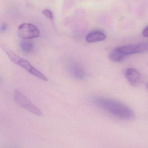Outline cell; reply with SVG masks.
I'll return each mask as SVG.
<instances>
[{"label":"cell","instance_id":"cell-1","mask_svg":"<svg viewBox=\"0 0 148 148\" xmlns=\"http://www.w3.org/2000/svg\"><path fill=\"white\" fill-rule=\"evenodd\" d=\"M93 103L115 117L126 120H131L135 115L132 109L116 100L103 97L93 98Z\"/></svg>","mask_w":148,"mask_h":148},{"label":"cell","instance_id":"cell-2","mask_svg":"<svg viewBox=\"0 0 148 148\" xmlns=\"http://www.w3.org/2000/svg\"><path fill=\"white\" fill-rule=\"evenodd\" d=\"M1 47L3 50L7 54L9 58L15 64L21 67L29 73L39 79L45 81H48V79L47 77L44 74H42L40 71L34 67L27 61L22 58L18 54H16L7 45L3 44L1 45Z\"/></svg>","mask_w":148,"mask_h":148},{"label":"cell","instance_id":"cell-3","mask_svg":"<svg viewBox=\"0 0 148 148\" xmlns=\"http://www.w3.org/2000/svg\"><path fill=\"white\" fill-rule=\"evenodd\" d=\"M15 101L26 110L38 116H42V112L21 91L15 89L14 92Z\"/></svg>","mask_w":148,"mask_h":148},{"label":"cell","instance_id":"cell-4","mask_svg":"<svg viewBox=\"0 0 148 148\" xmlns=\"http://www.w3.org/2000/svg\"><path fill=\"white\" fill-rule=\"evenodd\" d=\"M17 35L21 39L28 40L39 37L40 32L35 25L25 23L19 25L17 29Z\"/></svg>","mask_w":148,"mask_h":148},{"label":"cell","instance_id":"cell-5","mask_svg":"<svg viewBox=\"0 0 148 148\" xmlns=\"http://www.w3.org/2000/svg\"><path fill=\"white\" fill-rule=\"evenodd\" d=\"M116 49L125 56L148 52V42H142L135 44L121 46Z\"/></svg>","mask_w":148,"mask_h":148},{"label":"cell","instance_id":"cell-6","mask_svg":"<svg viewBox=\"0 0 148 148\" xmlns=\"http://www.w3.org/2000/svg\"><path fill=\"white\" fill-rule=\"evenodd\" d=\"M126 79L133 86H136L140 81L141 76L140 72L134 68H128L125 73Z\"/></svg>","mask_w":148,"mask_h":148},{"label":"cell","instance_id":"cell-7","mask_svg":"<svg viewBox=\"0 0 148 148\" xmlns=\"http://www.w3.org/2000/svg\"><path fill=\"white\" fill-rule=\"evenodd\" d=\"M106 35L103 32L100 30L91 31L87 34L86 40L90 43L98 42L104 41L106 39Z\"/></svg>","mask_w":148,"mask_h":148},{"label":"cell","instance_id":"cell-8","mask_svg":"<svg viewBox=\"0 0 148 148\" xmlns=\"http://www.w3.org/2000/svg\"><path fill=\"white\" fill-rule=\"evenodd\" d=\"M69 70L72 75L75 78L82 79L85 77V74L84 70L77 63H71L69 66Z\"/></svg>","mask_w":148,"mask_h":148},{"label":"cell","instance_id":"cell-9","mask_svg":"<svg viewBox=\"0 0 148 148\" xmlns=\"http://www.w3.org/2000/svg\"><path fill=\"white\" fill-rule=\"evenodd\" d=\"M20 47L23 52L26 54H29L34 50L35 44L33 42L25 40L20 43Z\"/></svg>","mask_w":148,"mask_h":148},{"label":"cell","instance_id":"cell-10","mask_svg":"<svg viewBox=\"0 0 148 148\" xmlns=\"http://www.w3.org/2000/svg\"><path fill=\"white\" fill-rule=\"evenodd\" d=\"M110 59L115 62H121L125 59L126 56L118 51L116 49L112 50L109 55Z\"/></svg>","mask_w":148,"mask_h":148},{"label":"cell","instance_id":"cell-11","mask_svg":"<svg viewBox=\"0 0 148 148\" xmlns=\"http://www.w3.org/2000/svg\"><path fill=\"white\" fill-rule=\"evenodd\" d=\"M42 14L44 15L45 16H46L47 18H49L50 20H53V13H52V11L51 10H49L48 9L44 10L43 11H42Z\"/></svg>","mask_w":148,"mask_h":148},{"label":"cell","instance_id":"cell-12","mask_svg":"<svg viewBox=\"0 0 148 148\" xmlns=\"http://www.w3.org/2000/svg\"><path fill=\"white\" fill-rule=\"evenodd\" d=\"M143 35L144 37H148V26L146 27L143 30Z\"/></svg>","mask_w":148,"mask_h":148},{"label":"cell","instance_id":"cell-13","mask_svg":"<svg viewBox=\"0 0 148 148\" xmlns=\"http://www.w3.org/2000/svg\"><path fill=\"white\" fill-rule=\"evenodd\" d=\"M7 25L6 24H3L1 26V28H0V31L1 32H3L5 31L7 29Z\"/></svg>","mask_w":148,"mask_h":148},{"label":"cell","instance_id":"cell-14","mask_svg":"<svg viewBox=\"0 0 148 148\" xmlns=\"http://www.w3.org/2000/svg\"><path fill=\"white\" fill-rule=\"evenodd\" d=\"M146 87H147V88L148 89V83H147V84H146Z\"/></svg>","mask_w":148,"mask_h":148},{"label":"cell","instance_id":"cell-15","mask_svg":"<svg viewBox=\"0 0 148 148\" xmlns=\"http://www.w3.org/2000/svg\"><path fill=\"white\" fill-rule=\"evenodd\" d=\"M2 81V79L1 78V77H0V83Z\"/></svg>","mask_w":148,"mask_h":148}]
</instances>
